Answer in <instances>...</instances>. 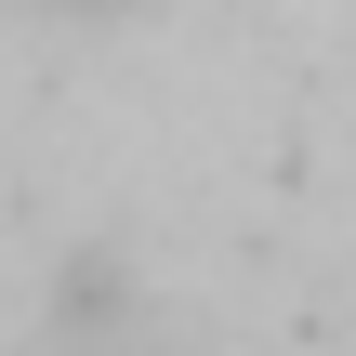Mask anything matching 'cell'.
<instances>
[{
	"label": "cell",
	"mask_w": 356,
	"mask_h": 356,
	"mask_svg": "<svg viewBox=\"0 0 356 356\" xmlns=\"http://www.w3.org/2000/svg\"><path fill=\"white\" fill-rule=\"evenodd\" d=\"M66 13H132V0H66Z\"/></svg>",
	"instance_id": "1"
}]
</instances>
